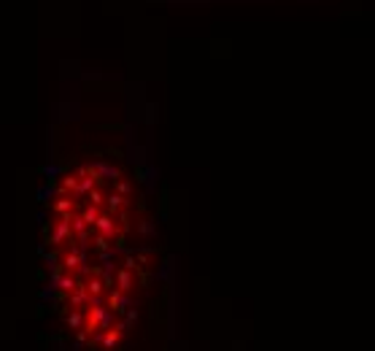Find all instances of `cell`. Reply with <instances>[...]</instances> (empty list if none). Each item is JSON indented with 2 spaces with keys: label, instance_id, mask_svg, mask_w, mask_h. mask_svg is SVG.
I'll return each instance as SVG.
<instances>
[{
  "label": "cell",
  "instance_id": "cell-1",
  "mask_svg": "<svg viewBox=\"0 0 375 351\" xmlns=\"http://www.w3.org/2000/svg\"><path fill=\"white\" fill-rule=\"evenodd\" d=\"M122 333H124L122 324H116V327H108V333L100 335V343H103L105 349H113V346L119 343V338H122Z\"/></svg>",
  "mask_w": 375,
  "mask_h": 351
}]
</instances>
